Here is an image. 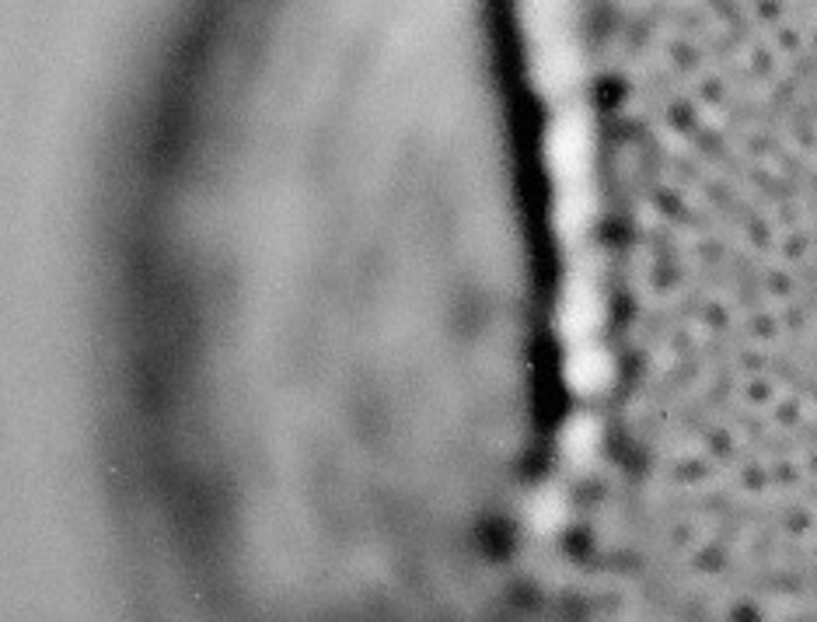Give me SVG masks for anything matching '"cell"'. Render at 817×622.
<instances>
[{
  "instance_id": "6da1fadb",
  "label": "cell",
  "mask_w": 817,
  "mask_h": 622,
  "mask_svg": "<svg viewBox=\"0 0 817 622\" xmlns=\"http://www.w3.org/2000/svg\"><path fill=\"white\" fill-rule=\"evenodd\" d=\"M570 381L580 392H594V388H601L608 381V360L594 350H584L570 364Z\"/></svg>"
}]
</instances>
